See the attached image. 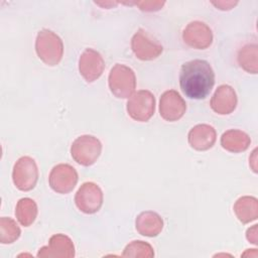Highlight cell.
<instances>
[{
	"instance_id": "1",
	"label": "cell",
	"mask_w": 258,
	"mask_h": 258,
	"mask_svg": "<svg viewBox=\"0 0 258 258\" xmlns=\"http://www.w3.org/2000/svg\"><path fill=\"white\" fill-rule=\"evenodd\" d=\"M214 84L215 73L207 60L192 59L181 66L179 86L186 97L196 100L205 99Z\"/></svg>"
},
{
	"instance_id": "2",
	"label": "cell",
	"mask_w": 258,
	"mask_h": 258,
	"mask_svg": "<svg viewBox=\"0 0 258 258\" xmlns=\"http://www.w3.org/2000/svg\"><path fill=\"white\" fill-rule=\"evenodd\" d=\"M35 50L38 57L47 66H56L63 53L61 39L51 30L42 29L38 32L35 41Z\"/></svg>"
},
{
	"instance_id": "3",
	"label": "cell",
	"mask_w": 258,
	"mask_h": 258,
	"mask_svg": "<svg viewBox=\"0 0 258 258\" xmlns=\"http://www.w3.org/2000/svg\"><path fill=\"white\" fill-rule=\"evenodd\" d=\"M109 88L117 98H130L136 88V78L132 69L116 63L109 74Z\"/></svg>"
},
{
	"instance_id": "4",
	"label": "cell",
	"mask_w": 258,
	"mask_h": 258,
	"mask_svg": "<svg viewBox=\"0 0 258 258\" xmlns=\"http://www.w3.org/2000/svg\"><path fill=\"white\" fill-rule=\"evenodd\" d=\"M102 144L98 138L92 135H82L72 144V157L81 165L90 166L96 162L101 154Z\"/></svg>"
},
{
	"instance_id": "5",
	"label": "cell",
	"mask_w": 258,
	"mask_h": 258,
	"mask_svg": "<svg viewBox=\"0 0 258 258\" xmlns=\"http://www.w3.org/2000/svg\"><path fill=\"white\" fill-rule=\"evenodd\" d=\"M12 179L18 189L31 190L38 179V169L34 159L29 156L20 157L14 164Z\"/></svg>"
},
{
	"instance_id": "6",
	"label": "cell",
	"mask_w": 258,
	"mask_h": 258,
	"mask_svg": "<svg viewBox=\"0 0 258 258\" xmlns=\"http://www.w3.org/2000/svg\"><path fill=\"white\" fill-rule=\"evenodd\" d=\"M155 110V98L147 90H140L134 93L127 102L128 115L139 122L148 121Z\"/></svg>"
},
{
	"instance_id": "7",
	"label": "cell",
	"mask_w": 258,
	"mask_h": 258,
	"mask_svg": "<svg viewBox=\"0 0 258 258\" xmlns=\"http://www.w3.org/2000/svg\"><path fill=\"white\" fill-rule=\"evenodd\" d=\"M76 206L85 214H94L103 205V192L98 184L85 182L78 189L75 197Z\"/></svg>"
},
{
	"instance_id": "8",
	"label": "cell",
	"mask_w": 258,
	"mask_h": 258,
	"mask_svg": "<svg viewBox=\"0 0 258 258\" xmlns=\"http://www.w3.org/2000/svg\"><path fill=\"white\" fill-rule=\"evenodd\" d=\"M78 181V173L70 164L60 163L55 165L48 177V182L52 190L58 194H68L73 190Z\"/></svg>"
},
{
	"instance_id": "9",
	"label": "cell",
	"mask_w": 258,
	"mask_h": 258,
	"mask_svg": "<svg viewBox=\"0 0 258 258\" xmlns=\"http://www.w3.org/2000/svg\"><path fill=\"white\" fill-rule=\"evenodd\" d=\"M131 47L136 55L141 60H151L156 58L162 52V45L154 40L147 31L139 29L132 37Z\"/></svg>"
},
{
	"instance_id": "10",
	"label": "cell",
	"mask_w": 258,
	"mask_h": 258,
	"mask_svg": "<svg viewBox=\"0 0 258 258\" xmlns=\"http://www.w3.org/2000/svg\"><path fill=\"white\" fill-rule=\"evenodd\" d=\"M182 39L190 47L196 49H206L213 42V33L206 23L192 21L184 28Z\"/></svg>"
},
{
	"instance_id": "11",
	"label": "cell",
	"mask_w": 258,
	"mask_h": 258,
	"mask_svg": "<svg viewBox=\"0 0 258 258\" xmlns=\"http://www.w3.org/2000/svg\"><path fill=\"white\" fill-rule=\"evenodd\" d=\"M185 110L186 104L176 91L169 90L161 95L159 112L165 121L173 122L180 119L185 113Z\"/></svg>"
},
{
	"instance_id": "12",
	"label": "cell",
	"mask_w": 258,
	"mask_h": 258,
	"mask_svg": "<svg viewBox=\"0 0 258 258\" xmlns=\"http://www.w3.org/2000/svg\"><path fill=\"white\" fill-rule=\"evenodd\" d=\"M105 69L102 55L93 48H87L79 59V71L87 83H93L101 77Z\"/></svg>"
},
{
	"instance_id": "13",
	"label": "cell",
	"mask_w": 258,
	"mask_h": 258,
	"mask_svg": "<svg viewBox=\"0 0 258 258\" xmlns=\"http://www.w3.org/2000/svg\"><path fill=\"white\" fill-rule=\"evenodd\" d=\"M75 247L72 240L63 235H53L48 242L47 246L39 249L37 257H74Z\"/></svg>"
},
{
	"instance_id": "14",
	"label": "cell",
	"mask_w": 258,
	"mask_h": 258,
	"mask_svg": "<svg viewBox=\"0 0 258 258\" xmlns=\"http://www.w3.org/2000/svg\"><path fill=\"white\" fill-rule=\"evenodd\" d=\"M237 106V96L229 85L220 86L211 99V108L220 115L232 113Z\"/></svg>"
},
{
	"instance_id": "15",
	"label": "cell",
	"mask_w": 258,
	"mask_h": 258,
	"mask_svg": "<svg viewBox=\"0 0 258 258\" xmlns=\"http://www.w3.org/2000/svg\"><path fill=\"white\" fill-rule=\"evenodd\" d=\"M217 134L213 126L199 124L188 132V143L196 150H208L216 142Z\"/></svg>"
},
{
	"instance_id": "16",
	"label": "cell",
	"mask_w": 258,
	"mask_h": 258,
	"mask_svg": "<svg viewBox=\"0 0 258 258\" xmlns=\"http://www.w3.org/2000/svg\"><path fill=\"white\" fill-rule=\"evenodd\" d=\"M136 230L146 237L157 236L163 228L162 218L155 212H142L136 218Z\"/></svg>"
},
{
	"instance_id": "17",
	"label": "cell",
	"mask_w": 258,
	"mask_h": 258,
	"mask_svg": "<svg viewBox=\"0 0 258 258\" xmlns=\"http://www.w3.org/2000/svg\"><path fill=\"white\" fill-rule=\"evenodd\" d=\"M251 143V139L241 130L231 129L226 131L221 137V145L230 152H241L246 150Z\"/></svg>"
},
{
	"instance_id": "18",
	"label": "cell",
	"mask_w": 258,
	"mask_h": 258,
	"mask_svg": "<svg viewBox=\"0 0 258 258\" xmlns=\"http://www.w3.org/2000/svg\"><path fill=\"white\" fill-rule=\"evenodd\" d=\"M258 204L256 198L253 197H242L237 200L234 205V212L243 224H247L257 219Z\"/></svg>"
},
{
	"instance_id": "19",
	"label": "cell",
	"mask_w": 258,
	"mask_h": 258,
	"mask_svg": "<svg viewBox=\"0 0 258 258\" xmlns=\"http://www.w3.org/2000/svg\"><path fill=\"white\" fill-rule=\"evenodd\" d=\"M15 216L22 226H30L37 216V206L35 202L29 198L20 199L16 205Z\"/></svg>"
},
{
	"instance_id": "20",
	"label": "cell",
	"mask_w": 258,
	"mask_h": 258,
	"mask_svg": "<svg viewBox=\"0 0 258 258\" xmlns=\"http://www.w3.org/2000/svg\"><path fill=\"white\" fill-rule=\"evenodd\" d=\"M257 44H247L238 53L240 67L248 73L257 74Z\"/></svg>"
},
{
	"instance_id": "21",
	"label": "cell",
	"mask_w": 258,
	"mask_h": 258,
	"mask_svg": "<svg viewBox=\"0 0 258 258\" xmlns=\"http://www.w3.org/2000/svg\"><path fill=\"white\" fill-rule=\"evenodd\" d=\"M21 234L20 228L11 218L2 217L0 219V242L10 244L16 241Z\"/></svg>"
},
{
	"instance_id": "22",
	"label": "cell",
	"mask_w": 258,
	"mask_h": 258,
	"mask_svg": "<svg viewBox=\"0 0 258 258\" xmlns=\"http://www.w3.org/2000/svg\"><path fill=\"white\" fill-rule=\"evenodd\" d=\"M123 257H153L154 251L150 244L143 241H132L122 254Z\"/></svg>"
},
{
	"instance_id": "23",
	"label": "cell",
	"mask_w": 258,
	"mask_h": 258,
	"mask_svg": "<svg viewBox=\"0 0 258 258\" xmlns=\"http://www.w3.org/2000/svg\"><path fill=\"white\" fill-rule=\"evenodd\" d=\"M137 5L140 7L143 11H157L159 10L163 5L164 2L159 1H146V2H138Z\"/></svg>"
},
{
	"instance_id": "24",
	"label": "cell",
	"mask_w": 258,
	"mask_h": 258,
	"mask_svg": "<svg viewBox=\"0 0 258 258\" xmlns=\"http://www.w3.org/2000/svg\"><path fill=\"white\" fill-rule=\"evenodd\" d=\"M246 237L249 242L253 244H257V225H254L252 228H249L247 230Z\"/></svg>"
},
{
	"instance_id": "25",
	"label": "cell",
	"mask_w": 258,
	"mask_h": 258,
	"mask_svg": "<svg viewBox=\"0 0 258 258\" xmlns=\"http://www.w3.org/2000/svg\"><path fill=\"white\" fill-rule=\"evenodd\" d=\"M214 5H216L219 9L221 10H229L232 9L233 6H235L237 4V2H233V1H219V2H212Z\"/></svg>"
}]
</instances>
